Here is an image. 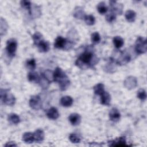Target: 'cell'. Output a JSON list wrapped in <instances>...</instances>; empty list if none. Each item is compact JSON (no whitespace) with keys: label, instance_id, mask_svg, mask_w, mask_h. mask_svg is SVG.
I'll list each match as a JSON object with an SVG mask.
<instances>
[{"label":"cell","instance_id":"30bf717a","mask_svg":"<svg viewBox=\"0 0 147 147\" xmlns=\"http://www.w3.org/2000/svg\"><path fill=\"white\" fill-rule=\"evenodd\" d=\"M130 56L126 52H122L119 57L118 59V60H117V61H115V63L117 64L122 65V64H125L127 63L128 62L130 61Z\"/></svg>","mask_w":147,"mask_h":147},{"label":"cell","instance_id":"e575fe53","mask_svg":"<svg viewBox=\"0 0 147 147\" xmlns=\"http://www.w3.org/2000/svg\"><path fill=\"white\" fill-rule=\"evenodd\" d=\"M137 97L141 100L144 101L146 99V91L143 88H141L138 91H137Z\"/></svg>","mask_w":147,"mask_h":147},{"label":"cell","instance_id":"ffe728a7","mask_svg":"<svg viewBox=\"0 0 147 147\" xmlns=\"http://www.w3.org/2000/svg\"><path fill=\"white\" fill-rule=\"evenodd\" d=\"M60 104L65 107H70L73 104V99L70 96H65L61 98L60 99Z\"/></svg>","mask_w":147,"mask_h":147},{"label":"cell","instance_id":"836d02e7","mask_svg":"<svg viewBox=\"0 0 147 147\" xmlns=\"http://www.w3.org/2000/svg\"><path fill=\"white\" fill-rule=\"evenodd\" d=\"M26 65L27 67V68H29L30 69H35L36 67V60L34 59H28L26 60Z\"/></svg>","mask_w":147,"mask_h":147},{"label":"cell","instance_id":"8992f818","mask_svg":"<svg viewBox=\"0 0 147 147\" xmlns=\"http://www.w3.org/2000/svg\"><path fill=\"white\" fill-rule=\"evenodd\" d=\"M123 84L125 88L128 90L133 89L137 86V78L133 76H129L125 79Z\"/></svg>","mask_w":147,"mask_h":147},{"label":"cell","instance_id":"7a4b0ae2","mask_svg":"<svg viewBox=\"0 0 147 147\" xmlns=\"http://www.w3.org/2000/svg\"><path fill=\"white\" fill-rule=\"evenodd\" d=\"M1 101L6 105L13 106L16 102L14 96L7 90H1Z\"/></svg>","mask_w":147,"mask_h":147},{"label":"cell","instance_id":"4fadbf2b","mask_svg":"<svg viewBox=\"0 0 147 147\" xmlns=\"http://www.w3.org/2000/svg\"><path fill=\"white\" fill-rule=\"evenodd\" d=\"M57 83H59V88L61 91L66 90L70 85V80L67 75L62 78Z\"/></svg>","mask_w":147,"mask_h":147},{"label":"cell","instance_id":"4dcf8cb0","mask_svg":"<svg viewBox=\"0 0 147 147\" xmlns=\"http://www.w3.org/2000/svg\"><path fill=\"white\" fill-rule=\"evenodd\" d=\"M84 21L88 25H93L95 22V18L92 15H86L84 18Z\"/></svg>","mask_w":147,"mask_h":147},{"label":"cell","instance_id":"83f0119b","mask_svg":"<svg viewBox=\"0 0 147 147\" xmlns=\"http://www.w3.org/2000/svg\"><path fill=\"white\" fill-rule=\"evenodd\" d=\"M40 76L38 75V74L34 71L29 72L28 75V79L29 82H31L38 83V81L40 80Z\"/></svg>","mask_w":147,"mask_h":147},{"label":"cell","instance_id":"484cf974","mask_svg":"<svg viewBox=\"0 0 147 147\" xmlns=\"http://www.w3.org/2000/svg\"><path fill=\"white\" fill-rule=\"evenodd\" d=\"M94 94L97 95H102L105 91V86L102 83H98L94 86L93 88Z\"/></svg>","mask_w":147,"mask_h":147},{"label":"cell","instance_id":"d6986e66","mask_svg":"<svg viewBox=\"0 0 147 147\" xmlns=\"http://www.w3.org/2000/svg\"><path fill=\"white\" fill-rule=\"evenodd\" d=\"M73 16L75 18H76L77 19H83L84 18L86 14H85V13L82 7L77 6L74 9V11L73 13Z\"/></svg>","mask_w":147,"mask_h":147},{"label":"cell","instance_id":"7c38bea8","mask_svg":"<svg viewBox=\"0 0 147 147\" xmlns=\"http://www.w3.org/2000/svg\"><path fill=\"white\" fill-rule=\"evenodd\" d=\"M109 146H128L126 145V139L125 137H120L115 140L109 141Z\"/></svg>","mask_w":147,"mask_h":147},{"label":"cell","instance_id":"ac0fdd59","mask_svg":"<svg viewBox=\"0 0 147 147\" xmlns=\"http://www.w3.org/2000/svg\"><path fill=\"white\" fill-rule=\"evenodd\" d=\"M34 138V141L40 143L42 142L44 139V132L41 129H37L35 130V131L33 133Z\"/></svg>","mask_w":147,"mask_h":147},{"label":"cell","instance_id":"3957f363","mask_svg":"<svg viewBox=\"0 0 147 147\" xmlns=\"http://www.w3.org/2000/svg\"><path fill=\"white\" fill-rule=\"evenodd\" d=\"M147 50V42L146 39L143 37L139 36L137 37L136 44H135V51L139 54H143L146 52Z\"/></svg>","mask_w":147,"mask_h":147},{"label":"cell","instance_id":"f1b7e54d","mask_svg":"<svg viewBox=\"0 0 147 147\" xmlns=\"http://www.w3.org/2000/svg\"><path fill=\"white\" fill-rule=\"evenodd\" d=\"M97 10L100 14H104L107 12L108 7L104 2H100L98 4Z\"/></svg>","mask_w":147,"mask_h":147},{"label":"cell","instance_id":"44dd1931","mask_svg":"<svg viewBox=\"0 0 147 147\" xmlns=\"http://www.w3.org/2000/svg\"><path fill=\"white\" fill-rule=\"evenodd\" d=\"M125 17L127 21L133 22L135 21L136 18V13L132 10H128L125 13Z\"/></svg>","mask_w":147,"mask_h":147},{"label":"cell","instance_id":"ba28073f","mask_svg":"<svg viewBox=\"0 0 147 147\" xmlns=\"http://www.w3.org/2000/svg\"><path fill=\"white\" fill-rule=\"evenodd\" d=\"M68 43V40H67L65 38H63L61 36H58L54 43V46L57 49H66V47Z\"/></svg>","mask_w":147,"mask_h":147},{"label":"cell","instance_id":"d4e9b609","mask_svg":"<svg viewBox=\"0 0 147 147\" xmlns=\"http://www.w3.org/2000/svg\"><path fill=\"white\" fill-rule=\"evenodd\" d=\"M38 83L40 85V86L42 88H47L49 87L50 82L48 80V79L44 76V74H42L41 76L40 77V80L38 81Z\"/></svg>","mask_w":147,"mask_h":147},{"label":"cell","instance_id":"7402d4cb","mask_svg":"<svg viewBox=\"0 0 147 147\" xmlns=\"http://www.w3.org/2000/svg\"><path fill=\"white\" fill-rule=\"evenodd\" d=\"M0 33H1V36H3V35H5L7 33V29H8V24L6 20L3 19L2 17L1 18V21H0Z\"/></svg>","mask_w":147,"mask_h":147},{"label":"cell","instance_id":"f546056e","mask_svg":"<svg viewBox=\"0 0 147 147\" xmlns=\"http://www.w3.org/2000/svg\"><path fill=\"white\" fill-rule=\"evenodd\" d=\"M32 39L33 40L34 45H36V46L41 41L44 40L42 38V35L40 32H36L33 34Z\"/></svg>","mask_w":147,"mask_h":147},{"label":"cell","instance_id":"1f68e13d","mask_svg":"<svg viewBox=\"0 0 147 147\" xmlns=\"http://www.w3.org/2000/svg\"><path fill=\"white\" fill-rule=\"evenodd\" d=\"M91 41L94 44H98L100 41L101 38L98 32H94L91 34Z\"/></svg>","mask_w":147,"mask_h":147},{"label":"cell","instance_id":"5b68a950","mask_svg":"<svg viewBox=\"0 0 147 147\" xmlns=\"http://www.w3.org/2000/svg\"><path fill=\"white\" fill-rule=\"evenodd\" d=\"M29 106L33 110H38L42 107V100L40 96L33 95L32 96L29 101Z\"/></svg>","mask_w":147,"mask_h":147},{"label":"cell","instance_id":"9c48e42d","mask_svg":"<svg viewBox=\"0 0 147 147\" xmlns=\"http://www.w3.org/2000/svg\"><path fill=\"white\" fill-rule=\"evenodd\" d=\"M109 116L111 121L116 122L119 120L121 118V114L117 109L114 107L112 108L109 111Z\"/></svg>","mask_w":147,"mask_h":147},{"label":"cell","instance_id":"d590c367","mask_svg":"<svg viewBox=\"0 0 147 147\" xmlns=\"http://www.w3.org/2000/svg\"><path fill=\"white\" fill-rule=\"evenodd\" d=\"M20 3H21V6L23 8L27 10L28 11L29 13V12L30 11V9H31V7H32L31 2L29 1H21L20 2Z\"/></svg>","mask_w":147,"mask_h":147},{"label":"cell","instance_id":"8d00e7d4","mask_svg":"<svg viewBox=\"0 0 147 147\" xmlns=\"http://www.w3.org/2000/svg\"><path fill=\"white\" fill-rule=\"evenodd\" d=\"M116 14L112 11H110L106 16V20L109 22H113L116 19Z\"/></svg>","mask_w":147,"mask_h":147},{"label":"cell","instance_id":"d6a6232c","mask_svg":"<svg viewBox=\"0 0 147 147\" xmlns=\"http://www.w3.org/2000/svg\"><path fill=\"white\" fill-rule=\"evenodd\" d=\"M69 139L70 141L74 144H78L80 142V137L79 135L75 133H71L69 136Z\"/></svg>","mask_w":147,"mask_h":147},{"label":"cell","instance_id":"9a60e30c","mask_svg":"<svg viewBox=\"0 0 147 147\" xmlns=\"http://www.w3.org/2000/svg\"><path fill=\"white\" fill-rule=\"evenodd\" d=\"M37 46L39 52H47L49 50L50 48L49 42L47 41H45L44 40L41 41L37 45Z\"/></svg>","mask_w":147,"mask_h":147},{"label":"cell","instance_id":"6da1fadb","mask_svg":"<svg viewBox=\"0 0 147 147\" xmlns=\"http://www.w3.org/2000/svg\"><path fill=\"white\" fill-rule=\"evenodd\" d=\"M97 61H98V59H97L92 50L87 49L79 56L75 62V64L82 69H86L95 65Z\"/></svg>","mask_w":147,"mask_h":147},{"label":"cell","instance_id":"4316f807","mask_svg":"<svg viewBox=\"0 0 147 147\" xmlns=\"http://www.w3.org/2000/svg\"><path fill=\"white\" fill-rule=\"evenodd\" d=\"M113 44H114V45L115 46V47L117 48V49H119L121 48L123 44H124V41H123V39L120 37V36H115L114 38H113Z\"/></svg>","mask_w":147,"mask_h":147},{"label":"cell","instance_id":"74e56055","mask_svg":"<svg viewBox=\"0 0 147 147\" xmlns=\"http://www.w3.org/2000/svg\"><path fill=\"white\" fill-rule=\"evenodd\" d=\"M5 146H17V145L13 141H10V142H7L5 145Z\"/></svg>","mask_w":147,"mask_h":147},{"label":"cell","instance_id":"603a6c76","mask_svg":"<svg viewBox=\"0 0 147 147\" xmlns=\"http://www.w3.org/2000/svg\"><path fill=\"white\" fill-rule=\"evenodd\" d=\"M22 140L26 144H31L34 141L33 133L31 132H25L22 136Z\"/></svg>","mask_w":147,"mask_h":147},{"label":"cell","instance_id":"cb8c5ba5","mask_svg":"<svg viewBox=\"0 0 147 147\" xmlns=\"http://www.w3.org/2000/svg\"><path fill=\"white\" fill-rule=\"evenodd\" d=\"M7 119L11 124L17 125L20 122V118L16 113H10L9 114Z\"/></svg>","mask_w":147,"mask_h":147},{"label":"cell","instance_id":"52a82bcc","mask_svg":"<svg viewBox=\"0 0 147 147\" xmlns=\"http://www.w3.org/2000/svg\"><path fill=\"white\" fill-rule=\"evenodd\" d=\"M110 6L111 7V11H113L116 15L121 14L123 11V5L121 3H117L116 1H110Z\"/></svg>","mask_w":147,"mask_h":147},{"label":"cell","instance_id":"2e32d148","mask_svg":"<svg viewBox=\"0 0 147 147\" xmlns=\"http://www.w3.org/2000/svg\"><path fill=\"white\" fill-rule=\"evenodd\" d=\"M47 116L49 119L55 120L59 118V113L56 108L51 107L48 110L47 113Z\"/></svg>","mask_w":147,"mask_h":147},{"label":"cell","instance_id":"5bb4252c","mask_svg":"<svg viewBox=\"0 0 147 147\" xmlns=\"http://www.w3.org/2000/svg\"><path fill=\"white\" fill-rule=\"evenodd\" d=\"M53 81L58 82L62 78L65 76L66 75L60 67H56L53 74Z\"/></svg>","mask_w":147,"mask_h":147},{"label":"cell","instance_id":"8fae6325","mask_svg":"<svg viewBox=\"0 0 147 147\" xmlns=\"http://www.w3.org/2000/svg\"><path fill=\"white\" fill-rule=\"evenodd\" d=\"M68 119L71 124L73 126L79 125L81 122L80 115L76 113L71 114L68 117Z\"/></svg>","mask_w":147,"mask_h":147},{"label":"cell","instance_id":"e0dca14e","mask_svg":"<svg viewBox=\"0 0 147 147\" xmlns=\"http://www.w3.org/2000/svg\"><path fill=\"white\" fill-rule=\"evenodd\" d=\"M100 96V103L103 105L109 106L111 102V95L109 92L105 91Z\"/></svg>","mask_w":147,"mask_h":147},{"label":"cell","instance_id":"277c9868","mask_svg":"<svg viewBox=\"0 0 147 147\" xmlns=\"http://www.w3.org/2000/svg\"><path fill=\"white\" fill-rule=\"evenodd\" d=\"M17 49V41L14 38H10L7 41L6 51L10 57H13Z\"/></svg>","mask_w":147,"mask_h":147}]
</instances>
